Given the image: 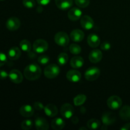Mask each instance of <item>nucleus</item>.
<instances>
[{
  "label": "nucleus",
  "instance_id": "obj_38",
  "mask_svg": "<svg viewBox=\"0 0 130 130\" xmlns=\"http://www.w3.org/2000/svg\"><path fill=\"white\" fill-rule=\"evenodd\" d=\"M27 57H29L30 59H34L35 58H36V53L35 52H32V51H29L27 52Z\"/></svg>",
  "mask_w": 130,
  "mask_h": 130
},
{
  "label": "nucleus",
  "instance_id": "obj_21",
  "mask_svg": "<svg viewBox=\"0 0 130 130\" xmlns=\"http://www.w3.org/2000/svg\"><path fill=\"white\" fill-rule=\"evenodd\" d=\"M57 7L62 10H68L73 5L72 0H55Z\"/></svg>",
  "mask_w": 130,
  "mask_h": 130
},
{
  "label": "nucleus",
  "instance_id": "obj_3",
  "mask_svg": "<svg viewBox=\"0 0 130 130\" xmlns=\"http://www.w3.org/2000/svg\"><path fill=\"white\" fill-rule=\"evenodd\" d=\"M54 40L56 44L60 46H67L69 44L70 38L64 32H58L55 35Z\"/></svg>",
  "mask_w": 130,
  "mask_h": 130
},
{
  "label": "nucleus",
  "instance_id": "obj_15",
  "mask_svg": "<svg viewBox=\"0 0 130 130\" xmlns=\"http://www.w3.org/2000/svg\"><path fill=\"white\" fill-rule=\"evenodd\" d=\"M82 15V11L79 8L74 7L71 8L68 12V18L72 21H77Z\"/></svg>",
  "mask_w": 130,
  "mask_h": 130
},
{
  "label": "nucleus",
  "instance_id": "obj_29",
  "mask_svg": "<svg viewBox=\"0 0 130 130\" xmlns=\"http://www.w3.org/2000/svg\"><path fill=\"white\" fill-rule=\"evenodd\" d=\"M69 51L72 54L78 55L81 52V48L78 44L72 43L69 46Z\"/></svg>",
  "mask_w": 130,
  "mask_h": 130
},
{
  "label": "nucleus",
  "instance_id": "obj_33",
  "mask_svg": "<svg viewBox=\"0 0 130 130\" xmlns=\"http://www.w3.org/2000/svg\"><path fill=\"white\" fill-rule=\"evenodd\" d=\"M22 3L25 8L29 9L33 8L36 5L34 0H23Z\"/></svg>",
  "mask_w": 130,
  "mask_h": 130
},
{
  "label": "nucleus",
  "instance_id": "obj_34",
  "mask_svg": "<svg viewBox=\"0 0 130 130\" xmlns=\"http://www.w3.org/2000/svg\"><path fill=\"white\" fill-rule=\"evenodd\" d=\"M7 62V57L5 53L0 52V67L3 66Z\"/></svg>",
  "mask_w": 130,
  "mask_h": 130
},
{
  "label": "nucleus",
  "instance_id": "obj_1",
  "mask_svg": "<svg viewBox=\"0 0 130 130\" xmlns=\"http://www.w3.org/2000/svg\"><path fill=\"white\" fill-rule=\"evenodd\" d=\"M24 75L25 78L29 81H35L38 79L41 75V67L37 63H30L25 68Z\"/></svg>",
  "mask_w": 130,
  "mask_h": 130
},
{
  "label": "nucleus",
  "instance_id": "obj_17",
  "mask_svg": "<svg viewBox=\"0 0 130 130\" xmlns=\"http://www.w3.org/2000/svg\"><path fill=\"white\" fill-rule=\"evenodd\" d=\"M70 38L72 41L81 42L85 38V34L80 29H74L70 34Z\"/></svg>",
  "mask_w": 130,
  "mask_h": 130
},
{
  "label": "nucleus",
  "instance_id": "obj_43",
  "mask_svg": "<svg viewBox=\"0 0 130 130\" xmlns=\"http://www.w3.org/2000/svg\"><path fill=\"white\" fill-rule=\"evenodd\" d=\"M79 129L81 130V129H84V130H87L86 128H85V127H81V128H79Z\"/></svg>",
  "mask_w": 130,
  "mask_h": 130
},
{
  "label": "nucleus",
  "instance_id": "obj_8",
  "mask_svg": "<svg viewBox=\"0 0 130 130\" xmlns=\"http://www.w3.org/2000/svg\"><path fill=\"white\" fill-rule=\"evenodd\" d=\"M6 28L9 30L11 31H15L19 29L20 27V21L18 18L13 17L8 19L6 23Z\"/></svg>",
  "mask_w": 130,
  "mask_h": 130
},
{
  "label": "nucleus",
  "instance_id": "obj_24",
  "mask_svg": "<svg viewBox=\"0 0 130 130\" xmlns=\"http://www.w3.org/2000/svg\"><path fill=\"white\" fill-rule=\"evenodd\" d=\"M119 116L123 120H130V106L129 105H124L121 109L119 111Z\"/></svg>",
  "mask_w": 130,
  "mask_h": 130
},
{
  "label": "nucleus",
  "instance_id": "obj_19",
  "mask_svg": "<svg viewBox=\"0 0 130 130\" xmlns=\"http://www.w3.org/2000/svg\"><path fill=\"white\" fill-rule=\"evenodd\" d=\"M44 110L47 116L50 118L55 117L58 114V109L53 104H48L46 105L44 108Z\"/></svg>",
  "mask_w": 130,
  "mask_h": 130
},
{
  "label": "nucleus",
  "instance_id": "obj_22",
  "mask_svg": "<svg viewBox=\"0 0 130 130\" xmlns=\"http://www.w3.org/2000/svg\"><path fill=\"white\" fill-rule=\"evenodd\" d=\"M71 66L74 69H79L84 64V59L82 57L76 56L72 58L70 62Z\"/></svg>",
  "mask_w": 130,
  "mask_h": 130
},
{
  "label": "nucleus",
  "instance_id": "obj_18",
  "mask_svg": "<svg viewBox=\"0 0 130 130\" xmlns=\"http://www.w3.org/2000/svg\"><path fill=\"white\" fill-rule=\"evenodd\" d=\"M35 127L38 130H48L49 124L46 119L43 118H38L35 120Z\"/></svg>",
  "mask_w": 130,
  "mask_h": 130
},
{
  "label": "nucleus",
  "instance_id": "obj_11",
  "mask_svg": "<svg viewBox=\"0 0 130 130\" xmlns=\"http://www.w3.org/2000/svg\"><path fill=\"white\" fill-rule=\"evenodd\" d=\"M67 79L72 83H77L80 81L81 78V74L77 70H70L66 74Z\"/></svg>",
  "mask_w": 130,
  "mask_h": 130
},
{
  "label": "nucleus",
  "instance_id": "obj_7",
  "mask_svg": "<svg viewBox=\"0 0 130 130\" xmlns=\"http://www.w3.org/2000/svg\"><path fill=\"white\" fill-rule=\"evenodd\" d=\"M74 113V109L72 105L68 103L63 104L61 107L60 114L62 117L66 119H69L72 118Z\"/></svg>",
  "mask_w": 130,
  "mask_h": 130
},
{
  "label": "nucleus",
  "instance_id": "obj_4",
  "mask_svg": "<svg viewBox=\"0 0 130 130\" xmlns=\"http://www.w3.org/2000/svg\"><path fill=\"white\" fill-rule=\"evenodd\" d=\"M32 48L36 53H43L48 49V43L44 39H38L33 43Z\"/></svg>",
  "mask_w": 130,
  "mask_h": 130
},
{
  "label": "nucleus",
  "instance_id": "obj_23",
  "mask_svg": "<svg viewBox=\"0 0 130 130\" xmlns=\"http://www.w3.org/2000/svg\"><path fill=\"white\" fill-rule=\"evenodd\" d=\"M66 123L62 118H57L53 119L51 123V126L55 130H60L64 128Z\"/></svg>",
  "mask_w": 130,
  "mask_h": 130
},
{
  "label": "nucleus",
  "instance_id": "obj_31",
  "mask_svg": "<svg viewBox=\"0 0 130 130\" xmlns=\"http://www.w3.org/2000/svg\"><path fill=\"white\" fill-rule=\"evenodd\" d=\"M90 0H75V3L78 7L81 8H85L88 6L90 5Z\"/></svg>",
  "mask_w": 130,
  "mask_h": 130
},
{
  "label": "nucleus",
  "instance_id": "obj_25",
  "mask_svg": "<svg viewBox=\"0 0 130 130\" xmlns=\"http://www.w3.org/2000/svg\"><path fill=\"white\" fill-rule=\"evenodd\" d=\"M101 125V123L97 119H91L87 122V126L90 129H96Z\"/></svg>",
  "mask_w": 130,
  "mask_h": 130
},
{
  "label": "nucleus",
  "instance_id": "obj_12",
  "mask_svg": "<svg viewBox=\"0 0 130 130\" xmlns=\"http://www.w3.org/2000/svg\"><path fill=\"white\" fill-rule=\"evenodd\" d=\"M116 116L114 113L110 112H106L104 113L102 116V121L105 125L109 126L116 121Z\"/></svg>",
  "mask_w": 130,
  "mask_h": 130
},
{
  "label": "nucleus",
  "instance_id": "obj_41",
  "mask_svg": "<svg viewBox=\"0 0 130 130\" xmlns=\"http://www.w3.org/2000/svg\"><path fill=\"white\" fill-rule=\"evenodd\" d=\"M71 121L74 123V124H77L78 123V118L77 117H74V118H72V120Z\"/></svg>",
  "mask_w": 130,
  "mask_h": 130
},
{
  "label": "nucleus",
  "instance_id": "obj_9",
  "mask_svg": "<svg viewBox=\"0 0 130 130\" xmlns=\"http://www.w3.org/2000/svg\"><path fill=\"white\" fill-rule=\"evenodd\" d=\"M10 81L15 84H19L23 81V75L19 70L13 69L9 73Z\"/></svg>",
  "mask_w": 130,
  "mask_h": 130
},
{
  "label": "nucleus",
  "instance_id": "obj_14",
  "mask_svg": "<svg viewBox=\"0 0 130 130\" xmlns=\"http://www.w3.org/2000/svg\"><path fill=\"white\" fill-rule=\"evenodd\" d=\"M102 58V53L100 50H93L90 52L89 55V60L91 63H98L101 60Z\"/></svg>",
  "mask_w": 130,
  "mask_h": 130
},
{
  "label": "nucleus",
  "instance_id": "obj_16",
  "mask_svg": "<svg viewBox=\"0 0 130 130\" xmlns=\"http://www.w3.org/2000/svg\"><path fill=\"white\" fill-rule=\"evenodd\" d=\"M87 42L88 45L93 48H97L100 44V38L98 35L92 33L88 36L87 38Z\"/></svg>",
  "mask_w": 130,
  "mask_h": 130
},
{
  "label": "nucleus",
  "instance_id": "obj_40",
  "mask_svg": "<svg viewBox=\"0 0 130 130\" xmlns=\"http://www.w3.org/2000/svg\"><path fill=\"white\" fill-rule=\"evenodd\" d=\"M121 130H130V123H128V124H124V126L121 128Z\"/></svg>",
  "mask_w": 130,
  "mask_h": 130
},
{
  "label": "nucleus",
  "instance_id": "obj_36",
  "mask_svg": "<svg viewBox=\"0 0 130 130\" xmlns=\"http://www.w3.org/2000/svg\"><path fill=\"white\" fill-rule=\"evenodd\" d=\"M110 48H111V44L109 42H104V43H102L101 46H100L101 50L104 51L109 50H110Z\"/></svg>",
  "mask_w": 130,
  "mask_h": 130
},
{
  "label": "nucleus",
  "instance_id": "obj_26",
  "mask_svg": "<svg viewBox=\"0 0 130 130\" xmlns=\"http://www.w3.org/2000/svg\"><path fill=\"white\" fill-rule=\"evenodd\" d=\"M86 100V96L83 94H79L74 99V104L76 106H81Z\"/></svg>",
  "mask_w": 130,
  "mask_h": 130
},
{
  "label": "nucleus",
  "instance_id": "obj_20",
  "mask_svg": "<svg viewBox=\"0 0 130 130\" xmlns=\"http://www.w3.org/2000/svg\"><path fill=\"white\" fill-rule=\"evenodd\" d=\"M21 56V50L18 47H12L8 52V57L11 60H18Z\"/></svg>",
  "mask_w": 130,
  "mask_h": 130
},
{
  "label": "nucleus",
  "instance_id": "obj_35",
  "mask_svg": "<svg viewBox=\"0 0 130 130\" xmlns=\"http://www.w3.org/2000/svg\"><path fill=\"white\" fill-rule=\"evenodd\" d=\"M33 108L34 109V110H42L43 109H44V107L42 103L39 102H36L33 104Z\"/></svg>",
  "mask_w": 130,
  "mask_h": 130
},
{
  "label": "nucleus",
  "instance_id": "obj_28",
  "mask_svg": "<svg viewBox=\"0 0 130 130\" xmlns=\"http://www.w3.org/2000/svg\"><path fill=\"white\" fill-rule=\"evenodd\" d=\"M69 57L67 53H61L58 55L57 57V61H58V64L60 66H64L68 62Z\"/></svg>",
  "mask_w": 130,
  "mask_h": 130
},
{
  "label": "nucleus",
  "instance_id": "obj_2",
  "mask_svg": "<svg viewBox=\"0 0 130 130\" xmlns=\"http://www.w3.org/2000/svg\"><path fill=\"white\" fill-rule=\"evenodd\" d=\"M60 70L57 64L51 63L46 67L44 71V74L48 79H54L59 75Z\"/></svg>",
  "mask_w": 130,
  "mask_h": 130
},
{
  "label": "nucleus",
  "instance_id": "obj_37",
  "mask_svg": "<svg viewBox=\"0 0 130 130\" xmlns=\"http://www.w3.org/2000/svg\"><path fill=\"white\" fill-rule=\"evenodd\" d=\"M9 76V74L4 70H0V79L5 80Z\"/></svg>",
  "mask_w": 130,
  "mask_h": 130
},
{
  "label": "nucleus",
  "instance_id": "obj_42",
  "mask_svg": "<svg viewBox=\"0 0 130 130\" xmlns=\"http://www.w3.org/2000/svg\"><path fill=\"white\" fill-rule=\"evenodd\" d=\"M36 11H37V12L39 13H41L42 11H43V7H42L41 6H38V7L37 8V9H36Z\"/></svg>",
  "mask_w": 130,
  "mask_h": 130
},
{
  "label": "nucleus",
  "instance_id": "obj_44",
  "mask_svg": "<svg viewBox=\"0 0 130 130\" xmlns=\"http://www.w3.org/2000/svg\"><path fill=\"white\" fill-rule=\"evenodd\" d=\"M0 1H5V0H0Z\"/></svg>",
  "mask_w": 130,
  "mask_h": 130
},
{
  "label": "nucleus",
  "instance_id": "obj_32",
  "mask_svg": "<svg viewBox=\"0 0 130 130\" xmlns=\"http://www.w3.org/2000/svg\"><path fill=\"white\" fill-rule=\"evenodd\" d=\"M38 62L39 64L42 65V66H44V65H46L49 63L50 58L47 55H41L38 57Z\"/></svg>",
  "mask_w": 130,
  "mask_h": 130
},
{
  "label": "nucleus",
  "instance_id": "obj_30",
  "mask_svg": "<svg viewBox=\"0 0 130 130\" xmlns=\"http://www.w3.org/2000/svg\"><path fill=\"white\" fill-rule=\"evenodd\" d=\"M33 126V123L30 119H25L21 123V128L24 130H29L31 129Z\"/></svg>",
  "mask_w": 130,
  "mask_h": 130
},
{
  "label": "nucleus",
  "instance_id": "obj_5",
  "mask_svg": "<svg viewBox=\"0 0 130 130\" xmlns=\"http://www.w3.org/2000/svg\"><path fill=\"white\" fill-rule=\"evenodd\" d=\"M100 75V70L98 67H92L86 70L85 74V77L88 81H93L97 79Z\"/></svg>",
  "mask_w": 130,
  "mask_h": 130
},
{
  "label": "nucleus",
  "instance_id": "obj_6",
  "mask_svg": "<svg viewBox=\"0 0 130 130\" xmlns=\"http://www.w3.org/2000/svg\"><path fill=\"white\" fill-rule=\"evenodd\" d=\"M123 102L119 96L113 95L110 96L107 101V104L109 109L112 110H117L121 107Z\"/></svg>",
  "mask_w": 130,
  "mask_h": 130
},
{
  "label": "nucleus",
  "instance_id": "obj_10",
  "mask_svg": "<svg viewBox=\"0 0 130 130\" xmlns=\"http://www.w3.org/2000/svg\"><path fill=\"white\" fill-rule=\"evenodd\" d=\"M80 24L81 27L86 30H90L94 27V21L91 17L84 15L81 18Z\"/></svg>",
  "mask_w": 130,
  "mask_h": 130
},
{
  "label": "nucleus",
  "instance_id": "obj_39",
  "mask_svg": "<svg viewBox=\"0 0 130 130\" xmlns=\"http://www.w3.org/2000/svg\"><path fill=\"white\" fill-rule=\"evenodd\" d=\"M36 1L39 5L45 6V5H48V4L50 3L51 0H36Z\"/></svg>",
  "mask_w": 130,
  "mask_h": 130
},
{
  "label": "nucleus",
  "instance_id": "obj_27",
  "mask_svg": "<svg viewBox=\"0 0 130 130\" xmlns=\"http://www.w3.org/2000/svg\"><path fill=\"white\" fill-rule=\"evenodd\" d=\"M20 49L25 52H28L31 50V44L30 41L27 39H23L20 42Z\"/></svg>",
  "mask_w": 130,
  "mask_h": 130
},
{
  "label": "nucleus",
  "instance_id": "obj_13",
  "mask_svg": "<svg viewBox=\"0 0 130 130\" xmlns=\"http://www.w3.org/2000/svg\"><path fill=\"white\" fill-rule=\"evenodd\" d=\"M19 112L21 114L22 116L25 117V118H30L32 116L34 112V109L30 105L26 104L24 105L20 108Z\"/></svg>",
  "mask_w": 130,
  "mask_h": 130
}]
</instances>
